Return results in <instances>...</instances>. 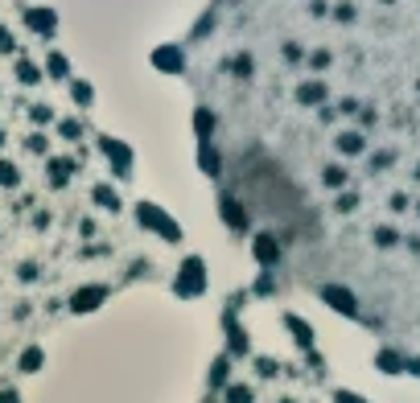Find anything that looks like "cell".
Returning <instances> with one entry per match:
<instances>
[{"instance_id":"1","label":"cell","mask_w":420,"mask_h":403,"mask_svg":"<svg viewBox=\"0 0 420 403\" xmlns=\"http://www.w3.org/2000/svg\"><path fill=\"white\" fill-rule=\"evenodd\" d=\"M137 223L144 226V230H153V235H165L169 243H178L182 239V230H178V223L157 206V202H140L137 206Z\"/></svg>"},{"instance_id":"2","label":"cell","mask_w":420,"mask_h":403,"mask_svg":"<svg viewBox=\"0 0 420 403\" xmlns=\"http://www.w3.org/2000/svg\"><path fill=\"white\" fill-rule=\"evenodd\" d=\"M99 152L107 157V165H111L116 177H128V173H132V148H128L124 140H116V136H99Z\"/></svg>"},{"instance_id":"3","label":"cell","mask_w":420,"mask_h":403,"mask_svg":"<svg viewBox=\"0 0 420 403\" xmlns=\"http://www.w3.org/2000/svg\"><path fill=\"white\" fill-rule=\"evenodd\" d=\"M25 29L38 33V38H54L58 33V13L49 4H29L25 8Z\"/></svg>"},{"instance_id":"4","label":"cell","mask_w":420,"mask_h":403,"mask_svg":"<svg viewBox=\"0 0 420 403\" xmlns=\"http://www.w3.org/2000/svg\"><path fill=\"white\" fill-rule=\"evenodd\" d=\"M178 292H182V297H202V292H206V268H202V260H198V255H189L186 264H182Z\"/></svg>"},{"instance_id":"5","label":"cell","mask_w":420,"mask_h":403,"mask_svg":"<svg viewBox=\"0 0 420 403\" xmlns=\"http://www.w3.org/2000/svg\"><path fill=\"white\" fill-rule=\"evenodd\" d=\"M153 66H157L161 74H182V70H186L182 45H157V49H153Z\"/></svg>"},{"instance_id":"6","label":"cell","mask_w":420,"mask_h":403,"mask_svg":"<svg viewBox=\"0 0 420 403\" xmlns=\"http://www.w3.org/2000/svg\"><path fill=\"white\" fill-rule=\"evenodd\" d=\"M322 301H326L329 309L346 313V317L359 313V297H350V288H342V284H326V288H322Z\"/></svg>"},{"instance_id":"7","label":"cell","mask_w":420,"mask_h":403,"mask_svg":"<svg viewBox=\"0 0 420 403\" xmlns=\"http://www.w3.org/2000/svg\"><path fill=\"white\" fill-rule=\"evenodd\" d=\"M103 297H107L103 284H87V288H79V292L70 297V309H75V313H91V309L103 305Z\"/></svg>"},{"instance_id":"8","label":"cell","mask_w":420,"mask_h":403,"mask_svg":"<svg viewBox=\"0 0 420 403\" xmlns=\"http://www.w3.org/2000/svg\"><path fill=\"white\" fill-rule=\"evenodd\" d=\"M46 79V70L38 66V62H29V58H17V83H25V87H38Z\"/></svg>"},{"instance_id":"9","label":"cell","mask_w":420,"mask_h":403,"mask_svg":"<svg viewBox=\"0 0 420 403\" xmlns=\"http://www.w3.org/2000/svg\"><path fill=\"white\" fill-rule=\"evenodd\" d=\"M46 74H49V79H58V83L70 79V58L58 54V49H49V54H46Z\"/></svg>"},{"instance_id":"10","label":"cell","mask_w":420,"mask_h":403,"mask_svg":"<svg viewBox=\"0 0 420 403\" xmlns=\"http://www.w3.org/2000/svg\"><path fill=\"white\" fill-rule=\"evenodd\" d=\"M70 99H75V107H91L95 103V87L87 79H70Z\"/></svg>"},{"instance_id":"11","label":"cell","mask_w":420,"mask_h":403,"mask_svg":"<svg viewBox=\"0 0 420 403\" xmlns=\"http://www.w3.org/2000/svg\"><path fill=\"white\" fill-rule=\"evenodd\" d=\"M256 260H260L264 268L277 264V243H272V235H256Z\"/></svg>"},{"instance_id":"12","label":"cell","mask_w":420,"mask_h":403,"mask_svg":"<svg viewBox=\"0 0 420 403\" xmlns=\"http://www.w3.org/2000/svg\"><path fill=\"white\" fill-rule=\"evenodd\" d=\"M363 148H367L363 132H342V136H338V152H346V157H359Z\"/></svg>"},{"instance_id":"13","label":"cell","mask_w":420,"mask_h":403,"mask_svg":"<svg viewBox=\"0 0 420 403\" xmlns=\"http://www.w3.org/2000/svg\"><path fill=\"white\" fill-rule=\"evenodd\" d=\"M297 99H301L305 107H318V103L326 99V83H305V87H297Z\"/></svg>"},{"instance_id":"14","label":"cell","mask_w":420,"mask_h":403,"mask_svg":"<svg viewBox=\"0 0 420 403\" xmlns=\"http://www.w3.org/2000/svg\"><path fill=\"white\" fill-rule=\"evenodd\" d=\"M91 198H95V206H103V210H120V198H116L111 185H95Z\"/></svg>"},{"instance_id":"15","label":"cell","mask_w":420,"mask_h":403,"mask_svg":"<svg viewBox=\"0 0 420 403\" xmlns=\"http://www.w3.org/2000/svg\"><path fill=\"white\" fill-rule=\"evenodd\" d=\"M75 173V161H49V185H66V177Z\"/></svg>"},{"instance_id":"16","label":"cell","mask_w":420,"mask_h":403,"mask_svg":"<svg viewBox=\"0 0 420 403\" xmlns=\"http://www.w3.org/2000/svg\"><path fill=\"white\" fill-rule=\"evenodd\" d=\"M42 358H46V354H42V350H38V346H29V350H25V354H21V362H17V366H21V370H25V374H33V370H42Z\"/></svg>"},{"instance_id":"17","label":"cell","mask_w":420,"mask_h":403,"mask_svg":"<svg viewBox=\"0 0 420 403\" xmlns=\"http://www.w3.org/2000/svg\"><path fill=\"white\" fill-rule=\"evenodd\" d=\"M198 161H202V173H206V177H215V173H219V152H215L206 140H202V157H198Z\"/></svg>"},{"instance_id":"18","label":"cell","mask_w":420,"mask_h":403,"mask_svg":"<svg viewBox=\"0 0 420 403\" xmlns=\"http://www.w3.org/2000/svg\"><path fill=\"white\" fill-rule=\"evenodd\" d=\"M194 124H198V136H202V140H210V128H215V116H210L206 107H198V111H194Z\"/></svg>"},{"instance_id":"19","label":"cell","mask_w":420,"mask_h":403,"mask_svg":"<svg viewBox=\"0 0 420 403\" xmlns=\"http://www.w3.org/2000/svg\"><path fill=\"white\" fill-rule=\"evenodd\" d=\"M223 219H231V223H235V230H243V226H247V219H243V210L235 206V198H223Z\"/></svg>"},{"instance_id":"20","label":"cell","mask_w":420,"mask_h":403,"mask_svg":"<svg viewBox=\"0 0 420 403\" xmlns=\"http://www.w3.org/2000/svg\"><path fill=\"white\" fill-rule=\"evenodd\" d=\"M17 181H21V169H17L13 161H0V185H4V189H13Z\"/></svg>"},{"instance_id":"21","label":"cell","mask_w":420,"mask_h":403,"mask_svg":"<svg viewBox=\"0 0 420 403\" xmlns=\"http://www.w3.org/2000/svg\"><path fill=\"white\" fill-rule=\"evenodd\" d=\"M284 325H288V333H297V342H301V346H309V342H313V333L305 329V321H301V317H288Z\"/></svg>"},{"instance_id":"22","label":"cell","mask_w":420,"mask_h":403,"mask_svg":"<svg viewBox=\"0 0 420 403\" xmlns=\"http://www.w3.org/2000/svg\"><path fill=\"white\" fill-rule=\"evenodd\" d=\"M29 120H33V124H49V120H54V107H49V103H33V107H29Z\"/></svg>"},{"instance_id":"23","label":"cell","mask_w":420,"mask_h":403,"mask_svg":"<svg viewBox=\"0 0 420 403\" xmlns=\"http://www.w3.org/2000/svg\"><path fill=\"white\" fill-rule=\"evenodd\" d=\"M58 136H62V140H79V136H83V124H79V120H62V124H58Z\"/></svg>"},{"instance_id":"24","label":"cell","mask_w":420,"mask_h":403,"mask_svg":"<svg viewBox=\"0 0 420 403\" xmlns=\"http://www.w3.org/2000/svg\"><path fill=\"white\" fill-rule=\"evenodd\" d=\"M379 370H404V362H400V354L383 350V354H379Z\"/></svg>"},{"instance_id":"25","label":"cell","mask_w":420,"mask_h":403,"mask_svg":"<svg viewBox=\"0 0 420 403\" xmlns=\"http://www.w3.org/2000/svg\"><path fill=\"white\" fill-rule=\"evenodd\" d=\"M322 177H326V185H342V181H346V169H342V165H329Z\"/></svg>"},{"instance_id":"26","label":"cell","mask_w":420,"mask_h":403,"mask_svg":"<svg viewBox=\"0 0 420 403\" xmlns=\"http://www.w3.org/2000/svg\"><path fill=\"white\" fill-rule=\"evenodd\" d=\"M25 148H29V152H46V136H42V132H33L29 140H25Z\"/></svg>"},{"instance_id":"27","label":"cell","mask_w":420,"mask_h":403,"mask_svg":"<svg viewBox=\"0 0 420 403\" xmlns=\"http://www.w3.org/2000/svg\"><path fill=\"white\" fill-rule=\"evenodd\" d=\"M227 403H251L247 387H231V391H227Z\"/></svg>"},{"instance_id":"28","label":"cell","mask_w":420,"mask_h":403,"mask_svg":"<svg viewBox=\"0 0 420 403\" xmlns=\"http://www.w3.org/2000/svg\"><path fill=\"white\" fill-rule=\"evenodd\" d=\"M13 49H17V42H13V33H8V29L0 25V54H13Z\"/></svg>"},{"instance_id":"29","label":"cell","mask_w":420,"mask_h":403,"mask_svg":"<svg viewBox=\"0 0 420 403\" xmlns=\"http://www.w3.org/2000/svg\"><path fill=\"white\" fill-rule=\"evenodd\" d=\"M334 403H367V400H359V395H350V391H334Z\"/></svg>"},{"instance_id":"30","label":"cell","mask_w":420,"mask_h":403,"mask_svg":"<svg viewBox=\"0 0 420 403\" xmlns=\"http://www.w3.org/2000/svg\"><path fill=\"white\" fill-rule=\"evenodd\" d=\"M0 403H21V395H17L13 387H4V391H0Z\"/></svg>"},{"instance_id":"31","label":"cell","mask_w":420,"mask_h":403,"mask_svg":"<svg viewBox=\"0 0 420 403\" xmlns=\"http://www.w3.org/2000/svg\"><path fill=\"white\" fill-rule=\"evenodd\" d=\"M313 70H322V66H329V54H313V62H309Z\"/></svg>"},{"instance_id":"32","label":"cell","mask_w":420,"mask_h":403,"mask_svg":"<svg viewBox=\"0 0 420 403\" xmlns=\"http://www.w3.org/2000/svg\"><path fill=\"white\" fill-rule=\"evenodd\" d=\"M0 144H4V132H0Z\"/></svg>"},{"instance_id":"33","label":"cell","mask_w":420,"mask_h":403,"mask_svg":"<svg viewBox=\"0 0 420 403\" xmlns=\"http://www.w3.org/2000/svg\"><path fill=\"white\" fill-rule=\"evenodd\" d=\"M284 403H288V400H284Z\"/></svg>"}]
</instances>
